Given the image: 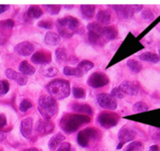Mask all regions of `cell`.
<instances>
[{
  "mask_svg": "<svg viewBox=\"0 0 160 151\" xmlns=\"http://www.w3.org/2000/svg\"><path fill=\"white\" fill-rule=\"evenodd\" d=\"M7 125V120H6V117L5 114H0V131L2 128H5Z\"/></svg>",
  "mask_w": 160,
  "mask_h": 151,
  "instance_id": "ee69618b",
  "label": "cell"
},
{
  "mask_svg": "<svg viewBox=\"0 0 160 151\" xmlns=\"http://www.w3.org/2000/svg\"><path fill=\"white\" fill-rule=\"evenodd\" d=\"M145 146L140 141H133L127 146L125 151H143Z\"/></svg>",
  "mask_w": 160,
  "mask_h": 151,
  "instance_id": "1f68e13d",
  "label": "cell"
},
{
  "mask_svg": "<svg viewBox=\"0 0 160 151\" xmlns=\"http://www.w3.org/2000/svg\"><path fill=\"white\" fill-rule=\"evenodd\" d=\"M0 151H2V150H0Z\"/></svg>",
  "mask_w": 160,
  "mask_h": 151,
  "instance_id": "816d5d0a",
  "label": "cell"
},
{
  "mask_svg": "<svg viewBox=\"0 0 160 151\" xmlns=\"http://www.w3.org/2000/svg\"><path fill=\"white\" fill-rule=\"evenodd\" d=\"M128 68L134 73H139L142 69V64L139 61L133 59H129L127 62Z\"/></svg>",
  "mask_w": 160,
  "mask_h": 151,
  "instance_id": "f1b7e54d",
  "label": "cell"
},
{
  "mask_svg": "<svg viewBox=\"0 0 160 151\" xmlns=\"http://www.w3.org/2000/svg\"><path fill=\"white\" fill-rule=\"evenodd\" d=\"M38 26L41 28H44V29L51 30L52 29L53 27H54V23L50 20H40V21L38 23Z\"/></svg>",
  "mask_w": 160,
  "mask_h": 151,
  "instance_id": "f35d334b",
  "label": "cell"
},
{
  "mask_svg": "<svg viewBox=\"0 0 160 151\" xmlns=\"http://www.w3.org/2000/svg\"><path fill=\"white\" fill-rule=\"evenodd\" d=\"M19 70L20 73L25 76H31L35 73V68L27 60L22 61L19 65Z\"/></svg>",
  "mask_w": 160,
  "mask_h": 151,
  "instance_id": "cb8c5ba5",
  "label": "cell"
},
{
  "mask_svg": "<svg viewBox=\"0 0 160 151\" xmlns=\"http://www.w3.org/2000/svg\"><path fill=\"white\" fill-rule=\"evenodd\" d=\"M136 136H137V133L133 128L127 126L120 128L118 133L119 143L117 147V150H120L127 143L131 142V141L134 140Z\"/></svg>",
  "mask_w": 160,
  "mask_h": 151,
  "instance_id": "30bf717a",
  "label": "cell"
},
{
  "mask_svg": "<svg viewBox=\"0 0 160 151\" xmlns=\"http://www.w3.org/2000/svg\"><path fill=\"white\" fill-rule=\"evenodd\" d=\"M70 109L74 112L78 114H84V115L92 116L93 115V110L92 107L87 103H74L70 105Z\"/></svg>",
  "mask_w": 160,
  "mask_h": 151,
  "instance_id": "ac0fdd59",
  "label": "cell"
},
{
  "mask_svg": "<svg viewBox=\"0 0 160 151\" xmlns=\"http://www.w3.org/2000/svg\"><path fill=\"white\" fill-rule=\"evenodd\" d=\"M152 139L154 142L160 143V129L159 128H156L155 131L153 132L152 135Z\"/></svg>",
  "mask_w": 160,
  "mask_h": 151,
  "instance_id": "7bdbcfd3",
  "label": "cell"
},
{
  "mask_svg": "<svg viewBox=\"0 0 160 151\" xmlns=\"http://www.w3.org/2000/svg\"><path fill=\"white\" fill-rule=\"evenodd\" d=\"M61 42V37L56 33L52 31H48L45 34V44L51 46H56L58 45Z\"/></svg>",
  "mask_w": 160,
  "mask_h": 151,
  "instance_id": "7402d4cb",
  "label": "cell"
},
{
  "mask_svg": "<svg viewBox=\"0 0 160 151\" xmlns=\"http://www.w3.org/2000/svg\"><path fill=\"white\" fill-rule=\"evenodd\" d=\"M78 67V69H80L84 75V74L87 73L88 71H89V70H92V69L93 68L94 64L92 62H91V61L87 60H84L81 61V62L78 64V67Z\"/></svg>",
  "mask_w": 160,
  "mask_h": 151,
  "instance_id": "4dcf8cb0",
  "label": "cell"
},
{
  "mask_svg": "<svg viewBox=\"0 0 160 151\" xmlns=\"http://www.w3.org/2000/svg\"><path fill=\"white\" fill-rule=\"evenodd\" d=\"M43 15V11L42 8L38 6L32 5L30 6L27 11V16L31 19H38Z\"/></svg>",
  "mask_w": 160,
  "mask_h": 151,
  "instance_id": "4316f807",
  "label": "cell"
},
{
  "mask_svg": "<svg viewBox=\"0 0 160 151\" xmlns=\"http://www.w3.org/2000/svg\"><path fill=\"white\" fill-rule=\"evenodd\" d=\"M9 6H10L9 5H0V14L7 11Z\"/></svg>",
  "mask_w": 160,
  "mask_h": 151,
  "instance_id": "f6af8a7d",
  "label": "cell"
},
{
  "mask_svg": "<svg viewBox=\"0 0 160 151\" xmlns=\"http://www.w3.org/2000/svg\"><path fill=\"white\" fill-rule=\"evenodd\" d=\"M5 75H6V76L9 79L14 81L16 83H17V85H19V86H25L28 81V77L22 75V74L19 73V72L15 71V70H12V69L11 68L6 69V70H5Z\"/></svg>",
  "mask_w": 160,
  "mask_h": 151,
  "instance_id": "2e32d148",
  "label": "cell"
},
{
  "mask_svg": "<svg viewBox=\"0 0 160 151\" xmlns=\"http://www.w3.org/2000/svg\"><path fill=\"white\" fill-rule=\"evenodd\" d=\"M109 82V79L107 75L103 72L97 71L92 74L88 79V85L93 89L104 87Z\"/></svg>",
  "mask_w": 160,
  "mask_h": 151,
  "instance_id": "9c48e42d",
  "label": "cell"
},
{
  "mask_svg": "<svg viewBox=\"0 0 160 151\" xmlns=\"http://www.w3.org/2000/svg\"><path fill=\"white\" fill-rule=\"evenodd\" d=\"M38 111L45 120H50L56 117L59 111V106L56 99L48 95H42L38 101Z\"/></svg>",
  "mask_w": 160,
  "mask_h": 151,
  "instance_id": "277c9868",
  "label": "cell"
},
{
  "mask_svg": "<svg viewBox=\"0 0 160 151\" xmlns=\"http://www.w3.org/2000/svg\"><path fill=\"white\" fill-rule=\"evenodd\" d=\"M33 131V119L28 117L23 119L20 122V133L25 139H29Z\"/></svg>",
  "mask_w": 160,
  "mask_h": 151,
  "instance_id": "e0dca14e",
  "label": "cell"
},
{
  "mask_svg": "<svg viewBox=\"0 0 160 151\" xmlns=\"http://www.w3.org/2000/svg\"><path fill=\"white\" fill-rule=\"evenodd\" d=\"M142 17L144 20H152L154 19V14L150 9H145L142 11Z\"/></svg>",
  "mask_w": 160,
  "mask_h": 151,
  "instance_id": "60d3db41",
  "label": "cell"
},
{
  "mask_svg": "<svg viewBox=\"0 0 160 151\" xmlns=\"http://www.w3.org/2000/svg\"><path fill=\"white\" fill-rule=\"evenodd\" d=\"M6 133L5 132L0 131V142H2L6 139Z\"/></svg>",
  "mask_w": 160,
  "mask_h": 151,
  "instance_id": "7dc6e473",
  "label": "cell"
},
{
  "mask_svg": "<svg viewBox=\"0 0 160 151\" xmlns=\"http://www.w3.org/2000/svg\"><path fill=\"white\" fill-rule=\"evenodd\" d=\"M97 103L101 107L106 110L114 111L117 108V101L116 99L111 96L110 94L100 93L97 96Z\"/></svg>",
  "mask_w": 160,
  "mask_h": 151,
  "instance_id": "8fae6325",
  "label": "cell"
},
{
  "mask_svg": "<svg viewBox=\"0 0 160 151\" xmlns=\"http://www.w3.org/2000/svg\"><path fill=\"white\" fill-rule=\"evenodd\" d=\"M55 54H56V57L57 60L65 61L67 60V50L63 47H59V48L56 49Z\"/></svg>",
  "mask_w": 160,
  "mask_h": 151,
  "instance_id": "836d02e7",
  "label": "cell"
},
{
  "mask_svg": "<svg viewBox=\"0 0 160 151\" xmlns=\"http://www.w3.org/2000/svg\"><path fill=\"white\" fill-rule=\"evenodd\" d=\"M39 72H40L41 75L46 77V78H52L57 75L58 68L56 66L48 64L42 66Z\"/></svg>",
  "mask_w": 160,
  "mask_h": 151,
  "instance_id": "ffe728a7",
  "label": "cell"
},
{
  "mask_svg": "<svg viewBox=\"0 0 160 151\" xmlns=\"http://www.w3.org/2000/svg\"><path fill=\"white\" fill-rule=\"evenodd\" d=\"M87 29L88 31V40L91 43L95 45H102L105 42L103 39V30L104 27L100 24L98 22H91L87 25Z\"/></svg>",
  "mask_w": 160,
  "mask_h": 151,
  "instance_id": "8992f818",
  "label": "cell"
},
{
  "mask_svg": "<svg viewBox=\"0 0 160 151\" xmlns=\"http://www.w3.org/2000/svg\"><path fill=\"white\" fill-rule=\"evenodd\" d=\"M110 96L113 97L114 99H116V100H117V99H123V97L125 96V95L123 93V92L119 89V87L114 88L112 90V92H111Z\"/></svg>",
  "mask_w": 160,
  "mask_h": 151,
  "instance_id": "ab89813d",
  "label": "cell"
},
{
  "mask_svg": "<svg viewBox=\"0 0 160 151\" xmlns=\"http://www.w3.org/2000/svg\"><path fill=\"white\" fill-rule=\"evenodd\" d=\"M138 57L141 60L145 61V62L153 63V64H157L160 60L159 55L155 53H152V52H145V53H142V54L139 55Z\"/></svg>",
  "mask_w": 160,
  "mask_h": 151,
  "instance_id": "484cf974",
  "label": "cell"
},
{
  "mask_svg": "<svg viewBox=\"0 0 160 151\" xmlns=\"http://www.w3.org/2000/svg\"><path fill=\"white\" fill-rule=\"evenodd\" d=\"M31 62L39 65H45L50 64L52 61V54L49 51L39 50L35 52L31 58Z\"/></svg>",
  "mask_w": 160,
  "mask_h": 151,
  "instance_id": "4fadbf2b",
  "label": "cell"
},
{
  "mask_svg": "<svg viewBox=\"0 0 160 151\" xmlns=\"http://www.w3.org/2000/svg\"><path fill=\"white\" fill-rule=\"evenodd\" d=\"M23 151H39V150H38L37 148H35V147H31V148L25 149V150Z\"/></svg>",
  "mask_w": 160,
  "mask_h": 151,
  "instance_id": "c3c4849f",
  "label": "cell"
},
{
  "mask_svg": "<svg viewBox=\"0 0 160 151\" xmlns=\"http://www.w3.org/2000/svg\"><path fill=\"white\" fill-rule=\"evenodd\" d=\"M63 6H64V7H66V9H72V8L73 7V5H70H70H64Z\"/></svg>",
  "mask_w": 160,
  "mask_h": 151,
  "instance_id": "681fc988",
  "label": "cell"
},
{
  "mask_svg": "<svg viewBox=\"0 0 160 151\" xmlns=\"http://www.w3.org/2000/svg\"><path fill=\"white\" fill-rule=\"evenodd\" d=\"M43 7L50 15H57L60 12L62 6L60 5H43Z\"/></svg>",
  "mask_w": 160,
  "mask_h": 151,
  "instance_id": "d6a6232c",
  "label": "cell"
},
{
  "mask_svg": "<svg viewBox=\"0 0 160 151\" xmlns=\"http://www.w3.org/2000/svg\"><path fill=\"white\" fill-rule=\"evenodd\" d=\"M65 139V136H63L62 133H56V134L55 135V136H53L52 137L49 139V141H48V148H49L50 150H56L58 147H59V146L61 145V143H62V142H63Z\"/></svg>",
  "mask_w": 160,
  "mask_h": 151,
  "instance_id": "d6986e66",
  "label": "cell"
},
{
  "mask_svg": "<svg viewBox=\"0 0 160 151\" xmlns=\"http://www.w3.org/2000/svg\"><path fill=\"white\" fill-rule=\"evenodd\" d=\"M31 107H32V103L28 99H24V100H22L19 105V110L22 113H26Z\"/></svg>",
  "mask_w": 160,
  "mask_h": 151,
  "instance_id": "8d00e7d4",
  "label": "cell"
},
{
  "mask_svg": "<svg viewBox=\"0 0 160 151\" xmlns=\"http://www.w3.org/2000/svg\"><path fill=\"white\" fill-rule=\"evenodd\" d=\"M90 116L81 114H64L59 121V126L62 131L67 134H72L80 128V127L90 123Z\"/></svg>",
  "mask_w": 160,
  "mask_h": 151,
  "instance_id": "6da1fadb",
  "label": "cell"
},
{
  "mask_svg": "<svg viewBox=\"0 0 160 151\" xmlns=\"http://www.w3.org/2000/svg\"><path fill=\"white\" fill-rule=\"evenodd\" d=\"M149 107L148 105L142 101H139L138 103H134L133 106V111L135 113H141V112H145V111H148Z\"/></svg>",
  "mask_w": 160,
  "mask_h": 151,
  "instance_id": "e575fe53",
  "label": "cell"
},
{
  "mask_svg": "<svg viewBox=\"0 0 160 151\" xmlns=\"http://www.w3.org/2000/svg\"><path fill=\"white\" fill-rule=\"evenodd\" d=\"M118 35V30L115 26L104 27L103 30V39L106 41L114 40Z\"/></svg>",
  "mask_w": 160,
  "mask_h": 151,
  "instance_id": "603a6c76",
  "label": "cell"
},
{
  "mask_svg": "<svg viewBox=\"0 0 160 151\" xmlns=\"http://www.w3.org/2000/svg\"><path fill=\"white\" fill-rule=\"evenodd\" d=\"M102 137V133L98 128L90 127L79 132L77 137L78 145L81 147H88L92 142L98 140Z\"/></svg>",
  "mask_w": 160,
  "mask_h": 151,
  "instance_id": "5b68a950",
  "label": "cell"
},
{
  "mask_svg": "<svg viewBox=\"0 0 160 151\" xmlns=\"http://www.w3.org/2000/svg\"><path fill=\"white\" fill-rule=\"evenodd\" d=\"M120 117L117 113L112 111H102L98 114L97 122L98 125L106 129L113 128L118 125Z\"/></svg>",
  "mask_w": 160,
  "mask_h": 151,
  "instance_id": "52a82bcc",
  "label": "cell"
},
{
  "mask_svg": "<svg viewBox=\"0 0 160 151\" xmlns=\"http://www.w3.org/2000/svg\"><path fill=\"white\" fill-rule=\"evenodd\" d=\"M56 28L60 37L70 39L80 31L81 23L76 17L67 16L57 20Z\"/></svg>",
  "mask_w": 160,
  "mask_h": 151,
  "instance_id": "7a4b0ae2",
  "label": "cell"
},
{
  "mask_svg": "<svg viewBox=\"0 0 160 151\" xmlns=\"http://www.w3.org/2000/svg\"><path fill=\"white\" fill-rule=\"evenodd\" d=\"M34 51V46L31 42L24 41L17 44L14 47V52L17 54L23 56H28L32 54Z\"/></svg>",
  "mask_w": 160,
  "mask_h": 151,
  "instance_id": "5bb4252c",
  "label": "cell"
},
{
  "mask_svg": "<svg viewBox=\"0 0 160 151\" xmlns=\"http://www.w3.org/2000/svg\"><path fill=\"white\" fill-rule=\"evenodd\" d=\"M80 9L82 17L86 20H91L95 14V5H81Z\"/></svg>",
  "mask_w": 160,
  "mask_h": 151,
  "instance_id": "44dd1931",
  "label": "cell"
},
{
  "mask_svg": "<svg viewBox=\"0 0 160 151\" xmlns=\"http://www.w3.org/2000/svg\"><path fill=\"white\" fill-rule=\"evenodd\" d=\"M57 151H71V145L68 142L62 143L59 147Z\"/></svg>",
  "mask_w": 160,
  "mask_h": 151,
  "instance_id": "b9f144b4",
  "label": "cell"
},
{
  "mask_svg": "<svg viewBox=\"0 0 160 151\" xmlns=\"http://www.w3.org/2000/svg\"><path fill=\"white\" fill-rule=\"evenodd\" d=\"M96 19L100 24L107 25L110 23L111 13L106 9H101L97 13Z\"/></svg>",
  "mask_w": 160,
  "mask_h": 151,
  "instance_id": "d4e9b609",
  "label": "cell"
},
{
  "mask_svg": "<svg viewBox=\"0 0 160 151\" xmlns=\"http://www.w3.org/2000/svg\"><path fill=\"white\" fill-rule=\"evenodd\" d=\"M63 74L66 76H74L77 78H81L84 75V73L78 67H71L66 66L63 68Z\"/></svg>",
  "mask_w": 160,
  "mask_h": 151,
  "instance_id": "83f0119b",
  "label": "cell"
},
{
  "mask_svg": "<svg viewBox=\"0 0 160 151\" xmlns=\"http://www.w3.org/2000/svg\"><path fill=\"white\" fill-rule=\"evenodd\" d=\"M119 89L123 92L124 95L135 96L138 94L139 88L137 84L130 81H123L119 86Z\"/></svg>",
  "mask_w": 160,
  "mask_h": 151,
  "instance_id": "9a60e30c",
  "label": "cell"
},
{
  "mask_svg": "<svg viewBox=\"0 0 160 151\" xmlns=\"http://www.w3.org/2000/svg\"><path fill=\"white\" fill-rule=\"evenodd\" d=\"M45 89L50 96L56 100H63L70 94V81L63 78H56L45 86Z\"/></svg>",
  "mask_w": 160,
  "mask_h": 151,
  "instance_id": "3957f363",
  "label": "cell"
},
{
  "mask_svg": "<svg viewBox=\"0 0 160 151\" xmlns=\"http://www.w3.org/2000/svg\"><path fill=\"white\" fill-rule=\"evenodd\" d=\"M73 96L75 99H84L86 96V91L84 88L75 86L73 88Z\"/></svg>",
  "mask_w": 160,
  "mask_h": 151,
  "instance_id": "d590c367",
  "label": "cell"
},
{
  "mask_svg": "<svg viewBox=\"0 0 160 151\" xmlns=\"http://www.w3.org/2000/svg\"><path fill=\"white\" fill-rule=\"evenodd\" d=\"M159 60H160V49H159Z\"/></svg>",
  "mask_w": 160,
  "mask_h": 151,
  "instance_id": "f907efd6",
  "label": "cell"
},
{
  "mask_svg": "<svg viewBox=\"0 0 160 151\" xmlns=\"http://www.w3.org/2000/svg\"><path fill=\"white\" fill-rule=\"evenodd\" d=\"M112 9L120 19L131 18L134 13L142 10V5H112Z\"/></svg>",
  "mask_w": 160,
  "mask_h": 151,
  "instance_id": "ba28073f",
  "label": "cell"
},
{
  "mask_svg": "<svg viewBox=\"0 0 160 151\" xmlns=\"http://www.w3.org/2000/svg\"><path fill=\"white\" fill-rule=\"evenodd\" d=\"M55 129V125L50 120L40 119L35 125V132L39 136H47L52 133Z\"/></svg>",
  "mask_w": 160,
  "mask_h": 151,
  "instance_id": "7c38bea8",
  "label": "cell"
},
{
  "mask_svg": "<svg viewBox=\"0 0 160 151\" xmlns=\"http://www.w3.org/2000/svg\"><path fill=\"white\" fill-rule=\"evenodd\" d=\"M148 151H160V147L158 145H152L149 147Z\"/></svg>",
  "mask_w": 160,
  "mask_h": 151,
  "instance_id": "bcb514c9",
  "label": "cell"
},
{
  "mask_svg": "<svg viewBox=\"0 0 160 151\" xmlns=\"http://www.w3.org/2000/svg\"><path fill=\"white\" fill-rule=\"evenodd\" d=\"M15 22L12 19L0 20V32H5L12 29L14 27Z\"/></svg>",
  "mask_w": 160,
  "mask_h": 151,
  "instance_id": "f546056e",
  "label": "cell"
},
{
  "mask_svg": "<svg viewBox=\"0 0 160 151\" xmlns=\"http://www.w3.org/2000/svg\"><path fill=\"white\" fill-rule=\"evenodd\" d=\"M9 90V83L6 80H0V97L6 95Z\"/></svg>",
  "mask_w": 160,
  "mask_h": 151,
  "instance_id": "74e56055",
  "label": "cell"
}]
</instances>
